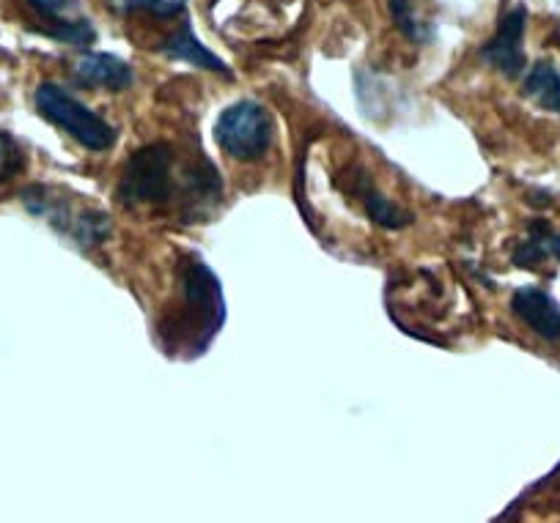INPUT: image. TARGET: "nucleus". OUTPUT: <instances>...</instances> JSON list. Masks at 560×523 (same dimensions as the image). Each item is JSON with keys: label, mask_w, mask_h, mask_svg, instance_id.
<instances>
[{"label": "nucleus", "mask_w": 560, "mask_h": 523, "mask_svg": "<svg viewBox=\"0 0 560 523\" xmlns=\"http://www.w3.org/2000/svg\"><path fill=\"white\" fill-rule=\"evenodd\" d=\"M72 78L80 88H107L116 94L132 88L135 83L132 67L110 52H83L72 63Z\"/></svg>", "instance_id": "0eeeda50"}, {"label": "nucleus", "mask_w": 560, "mask_h": 523, "mask_svg": "<svg viewBox=\"0 0 560 523\" xmlns=\"http://www.w3.org/2000/svg\"><path fill=\"white\" fill-rule=\"evenodd\" d=\"M25 167V151L9 132H0V181L14 179Z\"/></svg>", "instance_id": "4468645a"}, {"label": "nucleus", "mask_w": 560, "mask_h": 523, "mask_svg": "<svg viewBox=\"0 0 560 523\" xmlns=\"http://www.w3.org/2000/svg\"><path fill=\"white\" fill-rule=\"evenodd\" d=\"M39 17L52 23L45 34L56 41L67 45H91L96 39V31L83 14L78 12V0H28Z\"/></svg>", "instance_id": "6e6552de"}, {"label": "nucleus", "mask_w": 560, "mask_h": 523, "mask_svg": "<svg viewBox=\"0 0 560 523\" xmlns=\"http://www.w3.org/2000/svg\"><path fill=\"white\" fill-rule=\"evenodd\" d=\"M555 41H558V47H560V31H558V36H555Z\"/></svg>", "instance_id": "dca6fc26"}, {"label": "nucleus", "mask_w": 560, "mask_h": 523, "mask_svg": "<svg viewBox=\"0 0 560 523\" xmlns=\"http://www.w3.org/2000/svg\"><path fill=\"white\" fill-rule=\"evenodd\" d=\"M347 192L363 203V209H365V214L371 217V223L382 225V228L398 230V228H407V225L412 223V214L404 212V209L396 206L390 198L382 195V192L376 190L374 179H371L365 170H360V167L347 176Z\"/></svg>", "instance_id": "1a4fd4ad"}, {"label": "nucleus", "mask_w": 560, "mask_h": 523, "mask_svg": "<svg viewBox=\"0 0 560 523\" xmlns=\"http://www.w3.org/2000/svg\"><path fill=\"white\" fill-rule=\"evenodd\" d=\"M174 148L168 143H149L132 151L116 185L121 206H158L171 198Z\"/></svg>", "instance_id": "7ed1b4c3"}, {"label": "nucleus", "mask_w": 560, "mask_h": 523, "mask_svg": "<svg viewBox=\"0 0 560 523\" xmlns=\"http://www.w3.org/2000/svg\"><path fill=\"white\" fill-rule=\"evenodd\" d=\"M522 94L541 110L560 116V72L555 63L536 61L522 80Z\"/></svg>", "instance_id": "9b49d317"}, {"label": "nucleus", "mask_w": 560, "mask_h": 523, "mask_svg": "<svg viewBox=\"0 0 560 523\" xmlns=\"http://www.w3.org/2000/svg\"><path fill=\"white\" fill-rule=\"evenodd\" d=\"M160 52H163L165 58H171V61L190 63V67L203 69V72L231 74L229 63H225L220 56H214L212 50H207V47H203V41L198 39L190 23H182L179 31H174V34H171L168 39L160 45Z\"/></svg>", "instance_id": "9d476101"}, {"label": "nucleus", "mask_w": 560, "mask_h": 523, "mask_svg": "<svg viewBox=\"0 0 560 523\" xmlns=\"http://www.w3.org/2000/svg\"><path fill=\"white\" fill-rule=\"evenodd\" d=\"M387 7H390V17L393 23H396V28L401 31L409 41H415V45H427V41H432V25L420 17L415 0H387Z\"/></svg>", "instance_id": "f8f14e48"}, {"label": "nucleus", "mask_w": 560, "mask_h": 523, "mask_svg": "<svg viewBox=\"0 0 560 523\" xmlns=\"http://www.w3.org/2000/svg\"><path fill=\"white\" fill-rule=\"evenodd\" d=\"M511 312L547 343H560V305L558 299L536 285H525L511 299Z\"/></svg>", "instance_id": "423d86ee"}, {"label": "nucleus", "mask_w": 560, "mask_h": 523, "mask_svg": "<svg viewBox=\"0 0 560 523\" xmlns=\"http://www.w3.org/2000/svg\"><path fill=\"white\" fill-rule=\"evenodd\" d=\"M36 110L47 118L50 123H56L61 132H67L69 138L78 145L89 151H107L116 143V129L94 112L91 107H85L83 102L74 99L67 88H61L58 83H42L34 94Z\"/></svg>", "instance_id": "f03ea898"}, {"label": "nucleus", "mask_w": 560, "mask_h": 523, "mask_svg": "<svg viewBox=\"0 0 560 523\" xmlns=\"http://www.w3.org/2000/svg\"><path fill=\"white\" fill-rule=\"evenodd\" d=\"M544 247H547L549 258H558L560 261V234H555L549 225H547V230H544Z\"/></svg>", "instance_id": "2eb2a0df"}, {"label": "nucleus", "mask_w": 560, "mask_h": 523, "mask_svg": "<svg viewBox=\"0 0 560 523\" xmlns=\"http://www.w3.org/2000/svg\"><path fill=\"white\" fill-rule=\"evenodd\" d=\"M23 203L31 214L45 217L58 234L74 241L80 250H94L110 234V217L105 212L74 201L69 192L56 190V187H28L23 190Z\"/></svg>", "instance_id": "f257e3e1"}, {"label": "nucleus", "mask_w": 560, "mask_h": 523, "mask_svg": "<svg viewBox=\"0 0 560 523\" xmlns=\"http://www.w3.org/2000/svg\"><path fill=\"white\" fill-rule=\"evenodd\" d=\"M113 12H149L154 17H174L185 12V0H107Z\"/></svg>", "instance_id": "ddd939ff"}, {"label": "nucleus", "mask_w": 560, "mask_h": 523, "mask_svg": "<svg viewBox=\"0 0 560 523\" xmlns=\"http://www.w3.org/2000/svg\"><path fill=\"white\" fill-rule=\"evenodd\" d=\"M275 140V121L264 105L240 99L225 107L214 121V143L220 151L240 162H256Z\"/></svg>", "instance_id": "20e7f679"}, {"label": "nucleus", "mask_w": 560, "mask_h": 523, "mask_svg": "<svg viewBox=\"0 0 560 523\" xmlns=\"http://www.w3.org/2000/svg\"><path fill=\"white\" fill-rule=\"evenodd\" d=\"M525 28H527V9L514 7L503 14L492 39L481 47V61L489 69L500 72L503 78H520L525 69Z\"/></svg>", "instance_id": "39448f33"}]
</instances>
